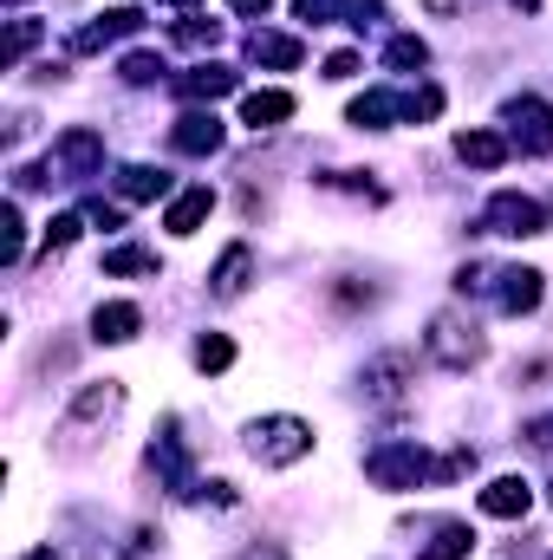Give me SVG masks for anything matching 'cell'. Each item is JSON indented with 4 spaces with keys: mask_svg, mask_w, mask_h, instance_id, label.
I'll return each instance as SVG.
<instances>
[{
    "mask_svg": "<svg viewBox=\"0 0 553 560\" xmlns=\"http://www.w3.org/2000/svg\"><path fill=\"white\" fill-rule=\"evenodd\" d=\"M215 39H222L215 20H183V26H176V46H189V52H202V46H215Z\"/></svg>",
    "mask_w": 553,
    "mask_h": 560,
    "instance_id": "f546056e",
    "label": "cell"
},
{
    "mask_svg": "<svg viewBox=\"0 0 553 560\" xmlns=\"http://www.w3.org/2000/svg\"><path fill=\"white\" fill-rule=\"evenodd\" d=\"M436 112H443V92L436 85H416L411 98H404V125H430Z\"/></svg>",
    "mask_w": 553,
    "mask_h": 560,
    "instance_id": "484cf974",
    "label": "cell"
},
{
    "mask_svg": "<svg viewBox=\"0 0 553 560\" xmlns=\"http://www.w3.org/2000/svg\"><path fill=\"white\" fill-rule=\"evenodd\" d=\"M352 72H358V52H332L326 59V79H352Z\"/></svg>",
    "mask_w": 553,
    "mask_h": 560,
    "instance_id": "836d02e7",
    "label": "cell"
},
{
    "mask_svg": "<svg viewBox=\"0 0 553 560\" xmlns=\"http://www.w3.org/2000/svg\"><path fill=\"white\" fill-rule=\"evenodd\" d=\"M475 469V450H449L443 463H436V482H456V476H469Z\"/></svg>",
    "mask_w": 553,
    "mask_h": 560,
    "instance_id": "d6a6232c",
    "label": "cell"
},
{
    "mask_svg": "<svg viewBox=\"0 0 553 560\" xmlns=\"http://www.w3.org/2000/svg\"><path fill=\"white\" fill-rule=\"evenodd\" d=\"M138 26H143L138 7H111L105 20H92V26H79V33H72V52H98V46H111V39H131Z\"/></svg>",
    "mask_w": 553,
    "mask_h": 560,
    "instance_id": "52a82bcc",
    "label": "cell"
},
{
    "mask_svg": "<svg viewBox=\"0 0 553 560\" xmlns=\"http://www.w3.org/2000/svg\"><path fill=\"white\" fill-rule=\"evenodd\" d=\"M385 66H391V72H423V66H430V46H423L416 33H398V39L385 46Z\"/></svg>",
    "mask_w": 553,
    "mask_h": 560,
    "instance_id": "603a6c76",
    "label": "cell"
},
{
    "mask_svg": "<svg viewBox=\"0 0 553 560\" xmlns=\"http://www.w3.org/2000/svg\"><path fill=\"white\" fill-rule=\"evenodd\" d=\"M163 189H169V176H163V170H150V163L118 170V196H125V202H156Z\"/></svg>",
    "mask_w": 553,
    "mask_h": 560,
    "instance_id": "44dd1931",
    "label": "cell"
},
{
    "mask_svg": "<svg viewBox=\"0 0 553 560\" xmlns=\"http://www.w3.org/2000/svg\"><path fill=\"white\" fill-rule=\"evenodd\" d=\"M209 209H215V189H183V196L169 202L163 229H169V235H196V229L209 222Z\"/></svg>",
    "mask_w": 553,
    "mask_h": 560,
    "instance_id": "4fadbf2b",
    "label": "cell"
},
{
    "mask_svg": "<svg viewBox=\"0 0 553 560\" xmlns=\"http://www.w3.org/2000/svg\"><path fill=\"white\" fill-rule=\"evenodd\" d=\"M456 156H462L469 170H502V163H508V138H502V131H462V138H456Z\"/></svg>",
    "mask_w": 553,
    "mask_h": 560,
    "instance_id": "9a60e30c",
    "label": "cell"
},
{
    "mask_svg": "<svg viewBox=\"0 0 553 560\" xmlns=\"http://www.w3.org/2000/svg\"><path fill=\"white\" fill-rule=\"evenodd\" d=\"M169 143H176L183 156H209V150H222V125H215V112H183L176 131H169Z\"/></svg>",
    "mask_w": 553,
    "mask_h": 560,
    "instance_id": "9c48e42d",
    "label": "cell"
},
{
    "mask_svg": "<svg viewBox=\"0 0 553 560\" xmlns=\"http://www.w3.org/2000/svg\"><path fill=\"white\" fill-rule=\"evenodd\" d=\"M118 405H125V385H118V378H105V385H85V392L72 398V418H66V423H92V418H111Z\"/></svg>",
    "mask_w": 553,
    "mask_h": 560,
    "instance_id": "e0dca14e",
    "label": "cell"
},
{
    "mask_svg": "<svg viewBox=\"0 0 553 560\" xmlns=\"http://www.w3.org/2000/svg\"><path fill=\"white\" fill-rule=\"evenodd\" d=\"M85 222H98V229H118V222H125V209H111V202H92V209H85Z\"/></svg>",
    "mask_w": 553,
    "mask_h": 560,
    "instance_id": "e575fe53",
    "label": "cell"
},
{
    "mask_svg": "<svg viewBox=\"0 0 553 560\" xmlns=\"http://www.w3.org/2000/svg\"><path fill=\"white\" fill-rule=\"evenodd\" d=\"M306 450H313V423H299V418H261L255 430H248V456L268 463V469L299 463Z\"/></svg>",
    "mask_w": 553,
    "mask_h": 560,
    "instance_id": "7a4b0ae2",
    "label": "cell"
},
{
    "mask_svg": "<svg viewBox=\"0 0 553 560\" xmlns=\"http://www.w3.org/2000/svg\"><path fill=\"white\" fill-rule=\"evenodd\" d=\"M475 502H482V515H495V522H521V515L534 509V489H528V476H495Z\"/></svg>",
    "mask_w": 553,
    "mask_h": 560,
    "instance_id": "8992f818",
    "label": "cell"
},
{
    "mask_svg": "<svg viewBox=\"0 0 553 560\" xmlns=\"http://www.w3.org/2000/svg\"><path fill=\"white\" fill-rule=\"evenodd\" d=\"M248 275H255V255H248V248H242V242H235V248H228V255H222V261H215V293H222V300H235V293H242V287H248Z\"/></svg>",
    "mask_w": 553,
    "mask_h": 560,
    "instance_id": "7402d4cb",
    "label": "cell"
},
{
    "mask_svg": "<svg viewBox=\"0 0 553 560\" xmlns=\"http://www.w3.org/2000/svg\"><path fill=\"white\" fill-rule=\"evenodd\" d=\"M228 7H235V13H268L274 0H228Z\"/></svg>",
    "mask_w": 553,
    "mask_h": 560,
    "instance_id": "d590c367",
    "label": "cell"
},
{
    "mask_svg": "<svg viewBox=\"0 0 553 560\" xmlns=\"http://www.w3.org/2000/svg\"><path fill=\"white\" fill-rule=\"evenodd\" d=\"M365 476H372L378 489H416L423 476H436V463H430L416 443H385V450L365 456Z\"/></svg>",
    "mask_w": 553,
    "mask_h": 560,
    "instance_id": "3957f363",
    "label": "cell"
},
{
    "mask_svg": "<svg viewBox=\"0 0 553 560\" xmlns=\"http://www.w3.org/2000/svg\"><path fill=\"white\" fill-rule=\"evenodd\" d=\"M502 287H495V293H502V306H508V313H534V306H541V293H548V287H541V268H502Z\"/></svg>",
    "mask_w": 553,
    "mask_h": 560,
    "instance_id": "30bf717a",
    "label": "cell"
},
{
    "mask_svg": "<svg viewBox=\"0 0 553 560\" xmlns=\"http://www.w3.org/2000/svg\"><path fill=\"white\" fill-rule=\"evenodd\" d=\"M482 229H489V235H515V242H528V235H541V229H548V215H541V202H534V196L502 189V196H489Z\"/></svg>",
    "mask_w": 553,
    "mask_h": 560,
    "instance_id": "277c9868",
    "label": "cell"
},
{
    "mask_svg": "<svg viewBox=\"0 0 553 560\" xmlns=\"http://www.w3.org/2000/svg\"><path fill=\"white\" fill-rule=\"evenodd\" d=\"M248 59L255 66H274V72H293L299 66V39L293 33H255L248 39Z\"/></svg>",
    "mask_w": 553,
    "mask_h": 560,
    "instance_id": "ffe728a7",
    "label": "cell"
},
{
    "mask_svg": "<svg viewBox=\"0 0 553 560\" xmlns=\"http://www.w3.org/2000/svg\"><path fill=\"white\" fill-rule=\"evenodd\" d=\"M286 118H293V92H248L242 98V125L248 131H274Z\"/></svg>",
    "mask_w": 553,
    "mask_h": 560,
    "instance_id": "7c38bea8",
    "label": "cell"
},
{
    "mask_svg": "<svg viewBox=\"0 0 553 560\" xmlns=\"http://www.w3.org/2000/svg\"><path fill=\"white\" fill-rule=\"evenodd\" d=\"M163 7H196V0H163Z\"/></svg>",
    "mask_w": 553,
    "mask_h": 560,
    "instance_id": "ab89813d",
    "label": "cell"
},
{
    "mask_svg": "<svg viewBox=\"0 0 553 560\" xmlns=\"http://www.w3.org/2000/svg\"><path fill=\"white\" fill-rule=\"evenodd\" d=\"M469 548H475V535H469L462 522H449V528H436V541H430L416 560H462Z\"/></svg>",
    "mask_w": 553,
    "mask_h": 560,
    "instance_id": "cb8c5ba5",
    "label": "cell"
},
{
    "mask_svg": "<svg viewBox=\"0 0 553 560\" xmlns=\"http://www.w3.org/2000/svg\"><path fill=\"white\" fill-rule=\"evenodd\" d=\"M138 326H143V313L131 306V300H105V306L92 313V332H98L105 346H125V339H138Z\"/></svg>",
    "mask_w": 553,
    "mask_h": 560,
    "instance_id": "8fae6325",
    "label": "cell"
},
{
    "mask_svg": "<svg viewBox=\"0 0 553 560\" xmlns=\"http://www.w3.org/2000/svg\"><path fill=\"white\" fill-rule=\"evenodd\" d=\"M235 85H242V72H228V66H202V72H183V79H176V92H183V98H209V105H215V98H228Z\"/></svg>",
    "mask_w": 553,
    "mask_h": 560,
    "instance_id": "2e32d148",
    "label": "cell"
},
{
    "mask_svg": "<svg viewBox=\"0 0 553 560\" xmlns=\"http://www.w3.org/2000/svg\"><path fill=\"white\" fill-rule=\"evenodd\" d=\"M156 268V255H143V248H111L105 255V275H150Z\"/></svg>",
    "mask_w": 553,
    "mask_h": 560,
    "instance_id": "f1b7e54d",
    "label": "cell"
},
{
    "mask_svg": "<svg viewBox=\"0 0 553 560\" xmlns=\"http://www.w3.org/2000/svg\"><path fill=\"white\" fill-rule=\"evenodd\" d=\"M26 560H59V555H52V548H39V555H26Z\"/></svg>",
    "mask_w": 553,
    "mask_h": 560,
    "instance_id": "74e56055",
    "label": "cell"
},
{
    "mask_svg": "<svg viewBox=\"0 0 553 560\" xmlns=\"http://www.w3.org/2000/svg\"><path fill=\"white\" fill-rule=\"evenodd\" d=\"M358 131H385L391 118H404V98H391V92H365V98H352V112H345Z\"/></svg>",
    "mask_w": 553,
    "mask_h": 560,
    "instance_id": "ac0fdd59",
    "label": "cell"
},
{
    "mask_svg": "<svg viewBox=\"0 0 553 560\" xmlns=\"http://www.w3.org/2000/svg\"><path fill=\"white\" fill-rule=\"evenodd\" d=\"M404 378H411V352H385L378 365H365V392L372 398H404Z\"/></svg>",
    "mask_w": 553,
    "mask_h": 560,
    "instance_id": "5bb4252c",
    "label": "cell"
},
{
    "mask_svg": "<svg viewBox=\"0 0 553 560\" xmlns=\"http://www.w3.org/2000/svg\"><path fill=\"white\" fill-rule=\"evenodd\" d=\"M515 7H521V13H534V7H541V0H515Z\"/></svg>",
    "mask_w": 553,
    "mask_h": 560,
    "instance_id": "f35d334b",
    "label": "cell"
},
{
    "mask_svg": "<svg viewBox=\"0 0 553 560\" xmlns=\"http://www.w3.org/2000/svg\"><path fill=\"white\" fill-rule=\"evenodd\" d=\"M52 156H59L72 176H92V170L105 163V138H98V131H85V125H72L66 138L52 143Z\"/></svg>",
    "mask_w": 553,
    "mask_h": 560,
    "instance_id": "ba28073f",
    "label": "cell"
},
{
    "mask_svg": "<svg viewBox=\"0 0 553 560\" xmlns=\"http://www.w3.org/2000/svg\"><path fill=\"white\" fill-rule=\"evenodd\" d=\"M502 118L515 125L521 150H534V156H553V112H548V98L521 92V98H508V112H502Z\"/></svg>",
    "mask_w": 553,
    "mask_h": 560,
    "instance_id": "5b68a950",
    "label": "cell"
},
{
    "mask_svg": "<svg viewBox=\"0 0 553 560\" xmlns=\"http://www.w3.org/2000/svg\"><path fill=\"white\" fill-rule=\"evenodd\" d=\"M156 72H163V59H156V52H131V59H125V85H150Z\"/></svg>",
    "mask_w": 553,
    "mask_h": 560,
    "instance_id": "1f68e13d",
    "label": "cell"
},
{
    "mask_svg": "<svg viewBox=\"0 0 553 560\" xmlns=\"http://www.w3.org/2000/svg\"><path fill=\"white\" fill-rule=\"evenodd\" d=\"M79 229H85V215H52V222H46V255H52V248H72Z\"/></svg>",
    "mask_w": 553,
    "mask_h": 560,
    "instance_id": "4dcf8cb0",
    "label": "cell"
},
{
    "mask_svg": "<svg viewBox=\"0 0 553 560\" xmlns=\"http://www.w3.org/2000/svg\"><path fill=\"white\" fill-rule=\"evenodd\" d=\"M242 560H286V548H248Z\"/></svg>",
    "mask_w": 553,
    "mask_h": 560,
    "instance_id": "8d00e7d4",
    "label": "cell"
},
{
    "mask_svg": "<svg viewBox=\"0 0 553 560\" xmlns=\"http://www.w3.org/2000/svg\"><path fill=\"white\" fill-rule=\"evenodd\" d=\"M196 365H202V372H228V365H235V339L202 332V339H196Z\"/></svg>",
    "mask_w": 553,
    "mask_h": 560,
    "instance_id": "d4e9b609",
    "label": "cell"
},
{
    "mask_svg": "<svg viewBox=\"0 0 553 560\" xmlns=\"http://www.w3.org/2000/svg\"><path fill=\"white\" fill-rule=\"evenodd\" d=\"M39 46V26L33 20H13V33H7V52H0V66H20L26 52Z\"/></svg>",
    "mask_w": 553,
    "mask_h": 560,
    "instance_id": "4316f807",
    "label": "cell"
},
{
    "mask_svg": "<svg viewBox=\"0 0 553 560\" xmlns=\"http://www.w3.org/2000/svg\"><path fill=\"white\" fill-rule=\"evenodd\" d=\"M423 346H430V359L436 365H449V372H469V365H482V332L462 319V313H436L430 319V332H423Z\"/></svg>",
    "mask_w": 553,
    "mask_h": 560,
    "instance_id": "6da1fadb",
    "label": "cell"
},
{
    "mask_svg": "<svg viewBox=\"0 0 553 560\" xmlns=\"http://www.w3.org/2000/svg\"><path fill=\"white\" fill-rule=\"evenodd\" d=\"M150 463L163 469V482H169L176 495H189V456H183V443H176V430H163V436L150 443Z\"/></svg>",
    "mask_w": 553,
    "mask_h": 560,
    "instance_id": "d6986e66",
    "label": "cell"
},
{
    "mask_svg": "<svg viewBox=\"0 0 553 560\" xmlns=\"http://www.w3.org/2000/svg\"><path fill=\"white\" fill-rule=\"evenodd\" d=\"M20 248H26V229H20V209L7 202L0 209V261H20Z\"/></svg>",
    "mask_w": 553,
    "mask_h": 560,
    "instance_id": "83f0119b",
    "label": "cell"
}]
</instances>
